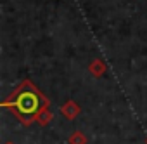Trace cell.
Listing matches in <instances>:
<instances>
[{"instance_id":"cell-3","label":"cell","mask_w":147,"mask_h":144,"mask_svg":"<svg viewBox=\"0 0 147 144\" xmlns=\"http://www.w3.org/2000/svg\"><path fill=\"white\" fill-rule=\"evenodd\" d=\"M88 71L92 73V77L100 78L106 71H107V66H106V62H104L102 59H92L90 64H88Z\"/></svg>"},{"instance_id":"cell-2","label":"cell","mask_w":147,"mask_h":144,"mask_svg":"<svg viewBox=\"0 0 147 144\" xmlns=\"http://www.w3.org/2000/svg\"><path fill=\"white\" fill-rule=\"evenodd\" d=\"M80 111H82V108L78 106V103H76V101H73V99L66 101V103L61 106V115H62L66 120H69V122L76 120V118H78V115H80Z\"/></svg>"},{"instance_id":"cell-4","label":"cell","mask_w":147,"mask_h":144,"mask_svg":"<svg viewBox=\"0 0 147 144\" xmlns=\"http://www.w3.org/2000/svg\"><path fill=\"white\" fill-rule=\"evenodd\" d=\"M52 118H54L52 111H50L49 108H45V109H43V111H40V115L36 116V123H38V125H42V127H47V125L52 122Z\"/></svg>"},{"instance_id":"cell-1","label":"cell","mask_w":147,"mask_h":144,"mask_svg":"<svg viewBox=\"0 0 147 144\" xmlns=\"http://www.w3.org/2000/svg\"><path fill=\"white\" fill-rule=\"evenodd\" d=\"M4 109H9L23 125L30 127L36 123V116L40 111L50 106L49 97L28 78H24L2 103H0Z\"/></svg>"},{"instance_id":"cell-7","label":"cell","mask_w":147,"mask_h":144,"mask_svg":"<svg viewBox=\"0 0 147 144\" xmlns=\"http://www.w3.org/2000/svg\"><path fill=\"white\" fill-rule=\"evenodd\" d=\"M145 144H147V139H145Z\"/></svg>"},{"instance_id":"cell-5","label":"cell","mask_w":147,"mask_h":144,"mask_svg":"<svg viewBox=\"0 0 147 144\" xmlns=\"http://www.w3.org/2000/svg\"><path fill=\"white\" fill-rule=\"evenodd\" d=\"M67 142H69V144H87V142H88V139H87V135H85L83 132L75 130V132H73V134L69 135Z\"/></svg>"},{"instance_id":"cell-6","label":"cell","mask_w":147,"mask_h":144,"mask_svg":"<svg viewBox=\"0 0 147 144\" xmlns=\"http://www.w3.org/2000/svg\"><path fill=\"white\" fill-rule=\"evenodd\" d=\"M5 144H14V142H11V141H9V142H5Z\"/></svg>"}]
</instances>
